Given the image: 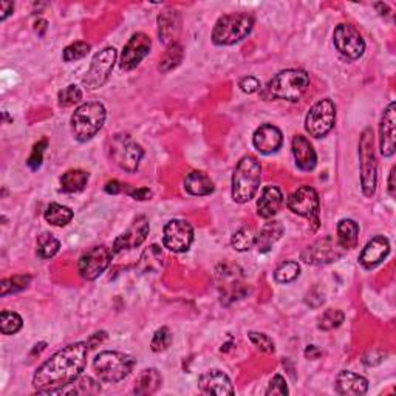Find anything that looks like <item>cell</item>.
I'll return each instance as SVG.
<instances>
[{"instance_id": "cell-24", "label": "cell", "mask_w": 396, "mask_h": 396, "mask_svg": "<svg viewBox=\"0 0 396 396\" xmlns=\"http://www.w3.org/2000/svg\"><path fill=\"white\" fill-rule=\"evenodd\" d=\"M368 390V381L361 375L342 370L336 378V392L344 396H361Z\"/></svg>"}, {"instance_id": "cell-3", "label": "cell", "mask_w": 396, "mask_h": 396, "mask_svg": "<svg viewBox=\"0 0 396 396\" xmlns=\"http://www.w3.org/2000/svg\"><path fill=\"white\" fill-rule=\"evenodd\" d=\"M310 85V75L304 70L288 69L277 73L266 87V96L271 99L290 101L296 103Z\"/></svg>"}, {"instance_id": "cell-28", "label": "cell", "mask_w": 396, "mask_h": 396, "mask_svg": "<svg viewBox=\"0 0 396 396\" xmlns=\"http://www.w3.org/2000/svg\"><path fill=\"white\" fill-rule=\"evenodd\" d=\"M184 189L186 192H189L191 196L205 197V196H211L216 187H214L212 180L207 177L206 173L196 171L187 173V177L184 178Z\"/></svg>"}, {"instance_id": "cell-2", "label": "cell", "mask_w": 396, "mask_h": 396, "mask_svg": "<svg viewBox=\"0 0 396 396\" xmlns=\"http://www.w3.org/2000/svg\"><path fill=\"white\" fill-rule=\"evenodd\" d=\"M261 180L260 161L252 155L240 158L232 173V200L236 203H248L256 197Z\"/></svg>"}, {"instance_id": "cell-46", "label": "cell", "mask_w": 396, "mask_h": 396, "mask_svg": "<svg viewBox=\"0 0 396 396\" xmlns=\"http://www.w3.org/2000/svg\"><path fill=\"white\" fill-rule=\"evenodd\" d=\"M46 149V139L39 141V143L33 147V152L28 158V166L31 167L33 171H36L42 164V158H44V152Z\"/></svg>"}, {"instance_id": "cell-30", "label": "cell", "mask_w": 396, "mask_h": 396, "mask_svg": "<svg viewBox=\"0 0 396 396\" xmlns=\"http://www.w3.org/2000/svg\"><path fill=\"white\" fill-rule=\"evenodd\" d=\"M359 226L354 220L344 218L338 223V243L344 250H353L358 245Z\"/></svg>"}, {"instance_id": "cell-25", "label": "cell", "mask_w": 396, "mask_h": 396, "mask_svg": "<svg viewBox=\"0 0 396 396\" xmlns=\"http://www.w3.org/2000/svg\"><path fill=\"white\" fill-rule=\"evenodd\" d=\"M284 205V196L277 186H266L257 201V214L261 218H273Z\"/></svg>"}, {"instance_id": "cell-13", "label": "cell", "mask_w": 396, "mask_h": 396, "mask_svg": "<svg viewBox=\"0 0 396 396\" xmlns=\"http://www.w3.org/2000/svg\"><path fill=\"white\" fill-rule=\"evenodd\" d=\"M333 42L338 51L347 59H359L365 51V42L361 33L350 24H341L333 33Z\"/></svg>"}, {"instance_id": "cell-9", "label": "cell", "mask_w": 396, "mask_h": 396, "mask_svg": "<svg viewBox=\"0 0 396 396\" xmlns=\"http://www.w3.org/2000/svg\"><path fill=\"white\" fill-rule=\"evenodd\" d=\"M336 123V105L332 99H320L305 118V129L314 138L327 137Z\"/></svg>"}, {"instance_id": "cell-14", "label": "cell", "mask_w": 396, "mask_h": 396, "mask_svg": "<svg viewBox=\"0 0 396 396\" xmlns=\"http://www.w3.org/2000/svg\"><path fill=\"white\" fill-rule=\"evenodd\" d=\"M345 250L342 248L338 240L334 241L332 237L320 239L318 241H314L313 245L307 246L300 254V259L308 265H328L336 261L344 256Z\"/></svg>"}, {"instance_id": "cell-17", "label": "cell", "mask_w": 396, "mask_h": 396, "mask_svg": "<svg viewBox=\"0 0 396 396\" xmlns=\"http://www.w3.org/2000/svg\"><path fill=\"white\" fill-rule=\"evenodd\" d=\"M150 226H149V220H147L146 216H139L133 223L130 225L129 230L126 232L121 234V236L115 240L113 243V252H123V251H129V250H135V248L141 246L146 241L147 236H149Z\"/></svg>"}, {"instance_id": "cell-39", "label": "cell", "mask_w": 396, "mask_h": 396, "mask_svg": "<svg viewBox=\"0 0 396 396\" xmlns=\"http://www.w3.org/2000/svg\"><path fill=\"white\" fill-rule=\"evenodd\" d=\"M22 325L24 320L17 313L3 310L2 314H0V330H2V334H6V336L16 334L22 328Z\"/></svg>"}, {"instance_id": "cell-16", "label": "cell", "mask_w": 396, "mask_h": 396, "mask_svg": "<svg viewBox=\"0 0 396 396\" xmlns=\"http://www.w3.org/2000/svg\"><path fill=\"white\" fill-rule=\"evenodd\" d=\"M150 46H152V40L149 36L144 35V33H137V35H133L129 39V42L126 44L123 55H121V62H119L121 69L123 70L137 69L141 60L150 53Z\"/></svg>"}, {"instance_id": "cell-35", "label": "cell", "mask_w": 396, "mask_h": 396, "mask_svg": "<svg viewBox=\"0 0 396 396\" xmlns=\"http://www.w3.org/2000/svg\"><path fill=\"white\" fill-rule=\"evenodd\" d=\"M183 56H184V50H183V46H181V44L175 42V44L169 45L167 46V50L164 51L163 58H161L160 60V70L164 73L173 70L175 67L180 65L181 60H183Z\"/></svg>"}, {"instance_id": "cell-7", "label": "cell", "mask_w": 396, "mask_h": 396, "mask_svg": "<svg viewBox=\"0 0 396 396\" xmlns=\"http://www.w3.org/2000/svg\"><path fill=\"white\" fill-rule=\"evenodd\" d=\"M361 186L365 197H373L378 184V163L373 149V130L365 129L359 138Z\"/></svg>"}, {"instance_id": "cell-51", "label": "cell", "mask_w": 396, "mask_h": 396, "mask_svg": "<svg viewBox=\"0 0 396 396\" xmlns=\"http://www.w3.org/2000/svg\"><path fill=\"white\" fill-rule=\"evenodd\" d=\"M12 10H15V3L12 2H2L0 3V19L5 20L6 17H8Z\"/></svg>"}, {"instance_id": "cell-47", "label": "cell", "mask_w": 396, "mask_h": 396, "mask_svg": "<svg viewBox=\"0 0 396 396\" xmlns=\"http://www.w3.org/2000/svg\"><path fill=\"white\" fill-rule=\"evenodd\" d=\"M290 390H288L286 387V381L285 378L282 377V375H276L271 381H270V386L266 388V395H288Z\"/></svg>"}, {"instance_id": "cell-22", "label": "cell", "mask_w": 396, "mask_h": 396, "mask_svg": "<svg viewBox=\"0 0 396 396\" xmlns=\"http://www.w3.org/2000/svg\"><path fill=\"white\" fill-rule=\"evenodd\" d=\"M181 30V16L177 10H166L158 16V37L164 45L177 42Z\"/></svg>"}, {"instance_id": "cell-8", "label": "cell", "mask_w": 396, "mask_h": 396, "mask_svg": "<svg viewBox=\"0 0 396 396\" xmlns=\"http://www.w3.org/2000/svg\"><path fill=\"white\" fill-rule=\"evenodd\" d=\"M135 359L121 352H103L93 361L98 378L104 382H119L130 375Z\"/></svg>"}, {"instance_id": "cell-18", "label": "cell", "mask_w": 396, "mask_h": 396, "mask_svg": "<svg viewBox=\"0 0 396 396\" xmlns=\"http://www.w3.org/2000/svg\"><path fill=\"white\" fill-rule=\"evenodd\" d=\"M395 126H396V105L395 103H390L386 107L384 113H382L381 126H379V149L384 157H392L395 153V147H396Z\"/></svg>"}, {"instance_id": "cell-41", "label": "cell", "mask_w": 396, "mask_h": 396, "mask_svg": "<svg viewBox=\"0 0 396 396\" xmlns=\"http://www.w3.org/2000/svg\"><path fill=\"white\" fill-rule=\"evenodd\" d=\"M172 341H173V334L167 327H161L155 332L150 342V348L152 352L155 353H161V352H166L167 348L172 345Z\"/></svg>"}, {"instance_id": "cell-1", "label": "cell", "mask_w": 396, "mask_h": 396, "mask_svg": "<svg viewBox=\"0 0 396 396\" xmlns=\"http://www.w3.org/2000/svg\"><path fill=\"white\" fill-rule=\"evenodd\" d=\"M87 354H89L87 342H75V344L67 345L62 350L53 354L35 373L33 386H35L36 392L50 395L53 390L75 382L84 372Z\"/></svg>"}, {"instance_id": "cell-40", "label": "cell", "mask_w": 396, "mask_h": 396, "mask_svg": "<svg viewBox=\"0 0 396 396\" xmlns=\"http://www.w3.org/2000/svg\"><path fill=\"white\" fill-rule=\"evenodd\" d=\"M30 282H31L30 276H15L10 279H3L2 284H0V296L5 298L11 293L22 291L30 285Z\"/></svg>"}, {"instance_id": "cell-33", "label": "cell", "mask_w": 396, "mask_h": 396, "mask_svg": "<svg viewBox=\"0 0 396 396\" xmlns=\"http://www.w3.org/2000/svg\"><path fill=\"white\" fill-rule=\"evenodd\" d=\"M163 251L158 245H150L139 259L138 268L143 273H158L163 268Z\"/></svg>"}, {"instance_id": "cell-4", "label": "cell", "mask_w": 396, "mask_h": 396, "mask_svg": "<svg viewBox=\"0 0 396 396\" xmlns=\"http://www.w3.org/2000/svg\"><path fill=\"white\" fill-rule=\"evenodd\" d=\"M105 118V107L101 103H96V101L79 105L71 117L73 135L80 143H85L103 129Z\"/></svg>"}, {"instance_id": "cell-43", "label": "cell", "mask_w": 396, "mask_h": 396, "mask_svg": "<svg viewBox=\"0 0 396 396\" xmlns=\"http://www.w3.org/2000/svg\"><path fill=\"white\" fill-rule=\"evenodd\" d=\"M90 51V44L83 42V40H78V42L70 44L67 49L64 50V60L65 62H75V60L84 59Z\"/></svg>"}, {"instance_id": "cell-50", "label": "cell", "mask_w": 396, "mask_h": 396, "mask_svg": "<svg viewBox=\"0 0 396 396\" xmlns=\"http://www.w3.org/2000/svg\"><path fill=\"white\" fill-rule=\"evenodd\" d=\"M304 354H305L307 359L314 361V359H319V358L322 356V350H320V348H318L316 345H308V347L305 348Z\"/></svg>"}, {"instance_id": "cell-23", "label": "cell", "mask_w": 396, "mask_h": 396, "mask_svg": "<svg viewBox=\"0 0 396 396\" xmlns=\"http://www.w3.org/2000/svg\"><path fill=\"white\" fill-rule=\"evenodd\" d=\"M291 149L294 160H296V164L300 171L310 172L316 167L318 155L316 152H314L313 146L310 144V141H308L305 137L302 135L294 137L291 143Z\"/></svg>"}, {"instance_id": "cell-19", "label": "cell", "mask_w": 396, "mask_h": 396, "mask_svg": "<svg viewBox=\"0 0 396 396\" xmlns=\"http://www.w3.org/2000/svg\"><path fill=\"white\" fill-rule=\"evenodd\" d=\"M282 143H284V135L279 127L273 124H261L259 129L254 132L252 144L260 153L270 155V153L277 152Z\"/></svg>"}, {"instance_id": "cell-38", "label": "cell", "mask_w": 396, "mask_h": 396, "mask_svg": "<svg viewBox=\"0 0 396 396\" xmlns=\"http://www.w3.org/2000/svg\"><path fill=\"white\" fill-rule=\"evenodd\" d=\"M300 276V266L298 261L288 260L285 264H282L276 271H274V279L280 284H291Z\"/></svg>"}, {"instance_id": "cell-21", "label": "cell", "mask_w": 396, "mask_h": 396, "mask_svg": "<svg viewBox=\"0 0 396 396\" xmlns=\"http://www.w3.org/2000/svg\"><path fill=\"white\" fill-rule=\"evenodd\" d=\"M388 252H390V243L384 236L373 237L361 251L359 264L365 268V270H372V268L378 266L382 260H384Z\"/></svg>"}, {"instance_id": "cell-36", "label": "cell", "mask_w": 396, "mask_h": 396, "mask_svg": "<svg viewBox=\"0 0 396 396\" xmlns=\"http://www.w3.org/2000/svg\"><path fill=\"white\" fill-rule=\"evenodd\" d=\"M59 248H60L59 240L50 232H42L37 237V250H36V252H37V256L40 259L55 257L56 254L59 252Z\"/></svg>"}, {"instance_id": "cell-45", "label": "cell", "mask_w": 396, "mask_h": 396, "mask_svg": "<svg viewBox=\"0 0 396 396\" xmlns=\"http://www.w3.org/2000/svg\"><path fill=\"white\" fill-rule=\"evenodd\" d=\"M248 338L252 342V345L259 348L260 352L264 353H274L276 350V345H274V341L268 336L265 333H257V332H250L248 333Z\"/></svg>"}, {"instance_id": "cell-44", "label": "cell", "mask_w": 396, "mask_h": 396, "mask_svg": "<svg viewBox=\"0 0 396 396\" xmlns=\"http://www.w3.org/2000/svg\"><path fill=\"white\" fill-rule=\"evenodd\" d=\"M58 103L60 107H70V105H75L78 104L80 99H83V92L78 85L71 84V85H67L64 90L59 92V96H58Z\"/></svg>"}, {"instance_id": "cell-34", "label": "cell", "mask_w": 396, "mask_h": 396, "mask_svg": "<svg viewBox=\"0 0 396 396\" xmlns=\"http://www.w3.org/2000/svg\"><path fill=\"white\" fill-rule=\"evenodd\" d=\"M44 217L53 226H65V225H69L70 221H71L73 211L70 209V207H67L64 205L51 203L45 209Z\"/></svg>"}, {"instance_id": "cell-29", "label": "cell", "mask_w": 396, "mask_h": 396, "mask_svg": "<svg viewBox=\"0 0 396 396\" xmlns=\"http://www.w3.org/2000/svg\"><path fill=\"white\" fill-rule=\"evenodd\" d=\"M161 384H163V377L157 368H146L138 375L133 392L137 395H152L158 390Z\"/></svg>"}, {"instance_id": "cell-42", "label": "cell", "mask_w": 396, "mask_h": 396, "mask_svg": "<svg viewBox=\"0 0 396 396\" xmlns=\"http://www.w3.org/2000/svg\"><path fill=\"white\" fill-rule=\"evenodd\" d=\"M342 322H344V313H342L341 310L330 308V310L324 311V314L319 318V328L320 330L330 332V330H334V328L341 327Z\"/></svg>"}, {"instance_id": "cell-15", "label": "cell", "mask_w": 396, "mask_h": 396, "mask_svg": "<svg viewBox=\"0 0 396 396\" xmlns=\"http://www.w3.org/2000/svg\"><path fill=\"white\" fill-rule=\"evenodd\" d=\"M193 241V227L186 220L173 218L164 226L163 243L172 252H186Z\"/></svg>"}, {"instance_id": "cell-53", "label": "cell", "mask_w": 396, "mask_h": 396, "mask_svg": "<svg viewBox=\"0 0 396 396\" xmlns=\"http://www.w3.org/2000/svg\"><path fill=\"white\" fill-rule=\"evenodd\" d=\"M35 25H36L35 30L37 31V35H39V36H44L46 28H49V22H46V20H44V19H40V20H37V22H36Z\"/></svg>"}, {"instance_id": "cell-27", "label": "cell", "mask_w": 396, "mask_h": 396, "mask_svg": "<svg viewBox=\"0 0 396 396\" xmlns=\"http://www.w3.org/2000/svg\"><path fill=\"white\" fill-rule=\"evenodd\" d=\"M285 227L280 221H268V223L261 227L259 236L256 237V245L259 248V252L265 254L268 251H271V248L274 246L276 241L280 240V237L284 236Z\"/></svg>"}, {"instance_id": "cell-48", "label": "cell", "mask_w": 396, "mask_h": 396, "mask_svg": "<svg viewBox=\"0 0 396 396\" xmlns=\"http://www.w3.org/2000/svg\"><path fill=\"white\" fill-rule=\"evenodd\" d=\"M239 87L241 89V92L248 93V95H251V93H256L260 90V80L254 76H246L240 80Z\"/></svg>"}, {"instance_id": "cell-12", "label": "cell", "mask_w": 396, "mask_h": 396, "mask_svg": "<svg viewBox=\"0 0 396 396\" xmlns=\"http://www.w3.org/2000/svg\"><path fill=\"white\" fill-rule=\"evenodd\" d=\"M113 254H115L113 250H110V248L105 245L95 246L87 251L84 256L79 259L78 270H79L80 277L85 280L98 279L101 274L109 268Z\"/></svg>"}, {"instance_id": "cell-5", "label": "cell", "mask_w": 396, "mask_h": 396, "mask_svg": "<svg viewBox=\"0 0 396 396\" xmlns=\"http://www.w3.org/2000/svg\"><path fill=\"white\" fill-rule=\"evenodd\" d=\"M254 28V17L246 12H231L221 16L212 30L216 45H234L243 40Z\"/></svg>"}, {"instance_id": "cell-49", "label": "cell", "mask_w": 396, "mask_h": 396, "mask_svg": "<svg viewBox=\"0 0 396 396\" xmlns=\"http://www.w3.org/2000/svg\"><path fill=\"white\" fill-rule=\"evenodd\" d=\"M129 196L132 198H135L138 201H143V200H149L152 197V191L147 189V187H141V189H133L129 191Z\"/></svg>"}, {"instance_id": "cell-10", "label": "cell", "mask_w": 396, "mask_h": 396, "mask_svg": "<svg viewBox=\"0 0 396 396\" xmlns=\"http://www.w3.org/2000/svg\"><path fill=\"white\" fill-rule=\"evenodd\" d=\"M117 58L118 53L113 46H107V49L101 50L93 56L90 69L85 73V76L83 79V83L87 89L96 90L109 80L113 65L117 62Z\"/></svg>"}, {"instance_id": "cell-20", "label": "cell", "mask_w": 396, "mask_h": 396, "mask_svg": "<svg viewBox=\"0 0 396 396\" xmlns=\"http://www.w3.org/2000/svg\"><path fill=\"white\" fill-rule=\"evenodd\" d=\"M198 388L206 395H234L232 382L226 373L221 370H209L198 378Z\"/></svg>"}, {"instance_id": "cell-52", "label": "cell", "mask_w": 396, "mask_h": 396, "mask_svg": "<svg viewBox=\"0 0 396 396\" xmlns=\"http://www.w3.org/2000/svg\"><path fill=\"white\" fill-rule=\"evenodd\" d=\"M121 191H123V186H121L119 181L117 180H112L109 181V183L105 184V192L107 193H113V196H117V193H119Z\"/></svg>"}, {"instance_id": "cell-6", "label": "cell", "mask_w": 396, "mask_h": 396, "mask_svg": "<svg viewBox=\"0 0 396 396\" xmlns=\"http://www.w3.org/2000/svg\"><path fill=\"white\" fill-rule=\"evenodd\" d=\"M109 158L115 163L119 169L126 172H135L144 157V150L135 139L127 133H117L109 139L107 144Z\"/></svg>"}, {"instance_id": "cell-54", "label": "cell", "mask_w": 396, "mask_h": 396, "mask_svg": "<svg viewBox=\"0 0 396 396\" xmlns=\"http://www.w3.org/2000/svg\"><path fill=\"white\" fill-rule=\"evenodd\" d=\"M395 172H396V167L390 171V177H388V193H390L392 197H395Z\"/></svg>"}, {"instance_id": "cell-11", "label": "cell", "mask_w": 396, "mask_h": 396, "mask_svg": "<svg viewBox=\"0 0 396 396\" xmlns=\"http://www.w3.org/2000/svg\"><path fill=\"white\" fill-rule=\"evenodd\" d=\"M288 209L305 217L314 223V230L319 226V193L311 186H302L288 198Z\"/></svg>"}, {"instance_id": "cell-32", "label": "cell", "mask_w": 396, "mask_h": 396, "mask_svg": "<svg viewBox=\"0 0 396 396\" xmlns=\"http://www.w3.org/2000/svg\"><path fill=\"white\" fill-rule=\"evenodd\" d=\"M89 183V172L83 169H70L60 177V189L67 193L80 192Z\"/></svg>"}, {"instance_id": "cell-31", "label": "cell", "mask_w": 396, "mask_h": 396, "mask_svg": "<svg viewBox=\"0 0 396 396\" xmlns=\"http://www.w3.org/2000/svg\"><path fill=\"white\" fill-rule=\"evenodd\" d=\"M101 392L99 382L93 379L92 377H79L75 382H71L70 386L58 388V390H53L50 395L58 393V395H96Z\"/></svg>"}, {"instance_id": "cell-37", "label": "cell", "mask_w": 396, "mask_h": 396, "mask_svg": "<svg viewBox=\"0 0 396 396\" xmlns=\"http://www.w3.org/2000/svg\"><path fill=\"white\" fill-rule=\"evenodd\" d=\"M256 237L257 236L254 234L251 227H240L239 231L234 232V236L231 239V245L236 251L246 252L256 245Z\"/></svg>"}, {"instance_id": "cell-26", "label": "cell", "mask_w": 396, "mask_h": 396, "mask_svg": "<svg viewBox=\"0 0 396 396\" xmlns=\"http://www.w3.org/2000/svg\"><path fill=\"white\" fill-rule=\"evenodd\" d=\"M217 279L220 288L223 290V298L237 299L239 291L241 290V276L237 266L223 265L217 270Z\"/></svg>"}]
</instances>
